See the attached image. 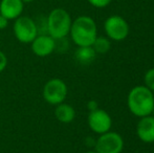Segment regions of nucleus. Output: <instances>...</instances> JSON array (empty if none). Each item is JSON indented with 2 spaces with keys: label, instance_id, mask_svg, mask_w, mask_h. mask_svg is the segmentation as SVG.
I'll use <instances>...</instances> for the list:
<instances>
[{
  "label": "nucleus",
  "instance_id": "nucleus-4",
  "mask_svg": "<svg viewBox=\"0 0 154 153\" xmlns=\"http://www.w3.org/2000/svg\"><path fill=\"white\" fill-rule=\"evenodd\" d=\"M13 32L15 38L20 43L24 44H31L34 39L39 35L38 26L34 19L22 15L14 20Z\"/></svg>",
  "mask_w": 154,
  "mask_h": 153
},
{
  "label": "nucleus",
  "instance_id": "nucleus-8",
  "mask_svg": "<svg viewBox=\"0 0 154 153\" xmlns=\"http://www.w3.org/2000/svg\"><path fill=\"white\" fill-rule=\"evenodd\" d=\"M87 123L89 128L99 135L110 131L112 127L111 116L109 115L107 111L101 108H97L95 110L89 111Z\"/></svg>",
  "mask_w": 154,
  "mask_h": 153
},
{
  "label": "nucleus",
  "instance_id": "nucleus-20",
  "mask_svg": "<svg viewBox=\"0 0 154 153\" xmlns=\"http://www.w3.org/2000/svg\"><path fill=\"white\" fill-rule=\"evenodd\" d=\"M35 1V0H22V2H23V3H32V2H34Z\"/></svg>",
  "mask_w": 154,
  "mask_h": 153
},
{
  "label": "nucleus",
  "instance_id": "nucleus-5",
  "mask_svg": "<svg viewBox=\"0 0 154 153\" xmlns=\"http://www.w3.org/2000/svg\"><path fill=\"white\" fill-rule=\"evenodd\" d=\"M68 94V87L63 80L54 78L45 83L42 90L43 99L46 103L54 106L64 102Z\"/></svg>",
  "mask_w": 154,
  "mask_h": 153
},
{
  "label": "nucleus",
  "instance_id": "nucleus-13",
  "mask_svg": "<svg viewBox=\"0 0 154 153\" xmlns=\"http://www.w3.org/2000/svg\"><path fill=\"white\" fill-rule=\"evenodd\" d=\"M95 54L94 49L92 46H82L78 47L77 51H75V59L79 63L81 64H89L94 60Z\"/></svg>",
  "mask_w": 154,
  "mask_h": 153
},
{
  "label": "nucleus",
  "instance_id": "nucleus-15",
  "mask_svg": "<svg viewBox=\"0 0 154 153\" xmlns=\"http://www.w3.org/2000/svg\"><path fill=\"white\" fill-rule=\"evenodd\" d=\"M145 86L148 87L152 92H154V67L150 68L146 72L144 77Z\"/></svg>",
  "mask_w": 154,
  "mask_h": 153
},
{
  "label": "nucleus",
  "instance_id": "nucleus-16",
  "mask_svg": "<svg viewBox=\"0 0 154 153\" xmlns=\"http://www.w3.org/2000/svg\"><path fill=\"white\" fill-rule=\"evenodd\" d=\"M87 2L97 8H104L109 5L111 0H87Z\"/></svg>",
  "mask_w": 154,
  "mask_h": 153
},
{
  "label": "nucleus",
  "instance_id": "nucleus-9",
  "mask_svg": "<svg viewBox=\"0 0 154 153\" xmlns=\"http://www.w3.org/2000/svg\"><path fill=\"white\" fill-rule=\"evenodd\" d=\"M56 41L53 37L45 34V35H38L31 43V48L32 54L40 58H45L51 56L56 49Z\"/></svg>",
  "mask_w": 154,
  "mask_h": 153
},
{
  "label": "nucleus",
  "instance_id": "nucleus-19",
  "mask_svg": "<svg viewBox=\"0 0 154 153\" xmlns=\"http://www.w3.org/2000/svg\"><path fill=\"white\" fill-rule=\"evenodd\" d=\"M87 108L89 109V111H92V110H95L97 108H99V106H97V101H89L87 104Z\"/></svg>",
  "mask_w": 154,
  "mask_h": 153
},
{
  "label": "nucleus",
  "instance_id": "nucleus-21",
  "mask_svg": "<svg viewBox=\"0 0 154 153\" xmlns=\"http://www.w3.org/2000/svg\"><path fill=\"white\" fill-rule=\"evenodd\" d=\"M85 153H97L94 151V150H90V151H87V152H85Z\"/></svg>",
  "mask_w": 154,
  "mask_h": 153
},
{
  "label": "nucleus",
  "instance_id": "nucleus-7",
  "mask_svg": "<svg viewBox=\"0 0 154 153\" xmlns=\"http://www.w3.org/2000/svg\"><path fill=\"white\" fill-rule=\"evenodd\" d=\"M104 31L108 39L120 42L128 37L130 27L123 17L119 15H112L108 17L104 22Z\"/></svg>",
  "mask_w": 154,
  "mask_h": 153
},
{
  "label": "nucleus",
  "instance_id": "nucleus-3",
  "mask_svg": "<svg viewBox=\"0 0 154 153\" xmlns=\"http://www.w3.org/2000/svg\"><path fill=\"white\" fill-rule=\"evenodd\" d=\"M72 19L70 14L62 8H56L49 12L46 18V31L55 40H62L69 35Z\"/></svg>",
  "mask_w": 154,
  "mask_h": 153
},
{
  "label": "nucleus",
  "instance_id": "nucleus-1",
  "mask_svg": "<svg viewBox=\"0 0 154 153\" xmlns=\"http://www.w3.org/2000/svg\"><path fill=\"white\" fill-rule=\"evenodd\" d=\"M127 106L137 118L150 115L154 108V92L145 85L134 86L128 93Z\"/></svg>",
  "mask_w": 154,
  "mask_h": 153
},
{
  "label": "nucleus",
  "instance_id": "nucleus-11",
  "mask_svg": "<svg viewBox=\"0 0 154 153\" xmlns=\"http://www.w3.org/2000/svg\"><path fill=\"white\" fill-rule=\"evenodd\" d=\"M24 10L22 0H1L0 1V14L8 20H15L20 17Z\"/></svg>",
  "mask_w": 154,
  "mask_h": 153
},
{
  "label": "nucleus",
  "instance_id": "nucleus-14",
  "mask_svg": "<svg viewBox=\"0 0 154 153\" xmlns=\"http://www.w3.org/2000/svg\"><path fill=\"white\" fill-rule=\"evenodd\" d=\"M91 46L97 55V54L104 55V54H107L109 51L110 47H111V42H110V39H108L107 37H99L97 36Z\"/></svg>",
  "mask_w": 154,
  "mask_h": 153
},
{
  "label": "nucleus",
  "instance_id": "nucleus-22",
  "mask_svg": "<svg viewBox=\"0 0 154 153\" xmlns=\"http://www.w3.org/2000/svg\"><path fill=\"white\" fill-rule=\"evenodd\" d=\"M151 115L154 116V108H153V110H152V112H151Z\"/></svg>",
  "mask_w": 154,
  "mask_h": 153
},
{
  "label": "nucleus",
  "instance_id": "nucleus-2",
  "mask_svg": "<svg viewBox=\"0 0 154 153\" xmlns=\"http://www.w3.org/2000/svg\"><path fill=\"white\" fill-rule=\"evenodd\" d=\"M69 35L78 47L91 46L97 37V23L89 16H79L72 20Z\"/></svg>",
  "mask_w": 154,
  "mask_h": 153
},
{
  "label": "nucleus",
  "instance_id": "nucleus-6",
  "mask_svg": "<svg viewBox=\"0 0 154 153\" xmlns=\"http://www.w3.org/2000/svg\"><path fill=\"white\" fill-rule=\"evenodd\" d=\"M124 149V139L118 132L108 131L100 134L94 143L97 153H121Z\"/></svg>",
  "mask_w": 154,
  "mask_h": 153
},
{
  "label": "nucleus",
  "instance_id": "nucleus-12",
  "mask_svg": "<svg viewBox=\"0 0 154 153\" xmlns=\"http://www.w3.org/2000/svg\"><path fill=\"white\" fill-rule=\"evenodd\" d=\"M55 116L60 123L69 124L75 118V110L71 105L65 104L64 102L57 105L55 109Z\"/></svg>",
  "mask_w": 154,
  "mask_h": 153
},
{
  "label": "nucleus",
  "instance_id": "nucleus-10",
  "mask_svg": "<svg viewBox=\"0 0 154 153\" xmlns=\"http://www.w3.org/2000/svg\"><path fill=\"white\" fill-rule=\"evenodd\" d=\"M136 135L143 143H154V116L150 115L140 118L136 125Z\"/></svg>",
  "mask_w": 154,
  "mask_h": 153
},
{
  "label": "nucleus",
  "instance_id": "nucleus-17",
  "mask_svg": "<svg viewBox=\"0 0 154 153\" xmlns=\"http://www.w3.org/2000/svg\"><path fill=\"white\" fill-rule=\"evenodd\" d=\"M8 66V57L3 51L0 50V74L3 72Z\"/></svg>",
  "mask_w": 154,
  "mask_h": 153
},
{
  "label": "nucleus",
  "instance_id": "nucleus-18",
  "mask_svg": "<svg viewBox=\"0 0 154 153\" xmlns=\"http://www.w3.org/2000/svg\"><path fill=\"white\" fill-rule=\"evenodd\" d=\"M8 22H10V20L0 14V31L5 29L8 26Z\"/></svg>",
  "mask_w": 154,
  "mask_h": 153
}]
</instances>
